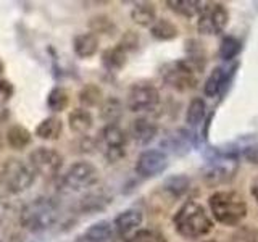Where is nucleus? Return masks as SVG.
<instances>
[{
    "label": "nucleus",
    "instance_id": "nucleus-14",
    "mask_svg": "<svg viewBox=\"0 0 258 242\" xmlns=\"http://www.w3.org/2000/svg\"><path fill=\"white\" fill-rule=\"evenodd\" d=\"M236 70H237V65H234L231 70L223 68V67L215 68L212 73H210V76L207 78L205 84H204V94H205V97L215 99L216 95L223 94L226 84H228L229 81H231L229 76H232Z\"/></svg>",
    "mask_w": 258,
    "mask_h": 242
},
{
    "label": "nucleus",
    "instance_id": "nucleus-7",
    "mask_svg": "<svg viewBox=\"0 0 258 242\" xmlns=\"http://www.w3.org/2000/svg\"><path fill=\"white\" fill-rule=\"evenodd\" d=\"M100 179L99 168H97L91 161L79 160L75 161L63 176V184L64 188H68L70 191L81 192L86 191L89 188H92Z\"/></svg>",
    "mask_w": 258,
    "mask_h": 242
},
{
    "label": "nucleus",
    "instance_id": "nucleus-23",
    "mask_svg": "<svg viewBox=\"0 0 258 242\" xmlns=\"http://www.w3.org/2000/svg\"><path fill=\"white\" fill-rule=\"evenodd\" d=\"M5 139H7V144L10 145L13 150H24L31 144L32 137H31V133L24 126L12 125L7 129Z\"/></svg>",
    "mask_w": 258,
    "mask_h": 242
},
{
    "label": "nucleus",
    "instance_id": "nucleus-27",
    "mask_svg": "<svg viewBox=\"0 0 258 242\" xmlns=\"http://www.w3.org/2000/svg\"><path fill=\"white\" fill-rule=\"evenodd\" d=\"M78 100L83 105V108H92V107H100L103 102V92L99 86L95 84H86L81 87L78 92Z\"/></svg>",
    "mask_w": 258,
    "mask_h": 242
},
{
    "label": "nucleus",
    "instance_id": "nucleus-9",
    "mask_svg": "<svg viewBox=\"0 0 258 242\" xmlns=\"http://www.w3.org/2000/svg\"><path fill=\"white\" fill-rule=\"evenodd\" d=\"M99 141L103 147L105 158L110 163H116L126 155L127 136L123 128L118 125H105L99 134Z\"/></svg>",
    "mask_w": 258,
    "mask_h": 242
},
{
    "label": "nucleus",
    "instance_id": "nucleus-2",
    "mask_svg": "<svg viewBox=\"0 0 258 242\" xmlns=\"http://www.w3.org/2000/svg\"><path fill=\"white\" fill-rule=\"evenodd\" d=\"M215 221L223 226H237L247 216V204L240 194L234 191H216L208 199Z\"/></svg>",
    "mask_w": 258,
    "mask_h": 242
},
{
    "label": "nucleus",
    "instance_id": "nucleus-40",
    "mask_svg": "<svg viewBox=\"0 0 258 242\" xmlns=\"http://www.w3.org/2000/svg\"><path fill=\"white\" fill-rule=\"evenodd\" d=\"M4 68H5V65H4V62H2V60H0V75H2V73H4Z\"/></svg>",
    "mask_w": 258,
    "mask_h": 242
},
{
    "label": "nucleus",
    "instance_id": "nucleus-10",
    "mask_svg": "<svg viewBox=\"0 0 258 242\" xmlns=\"http://www.w3.org/2000/svg\"><path fill=\"white\" fill-rule=\"evenodd\" d=\"M31 168L36 174L44 177H55L63 166V157L58 150L52 147H37L29 153Z\"/></svg>",
    "mask_w": 258,
    "mask_h": 242
},
{
    "label": "nucleus",
    "instance_id": "nucleus-29",
    "mask_svg": "<svg viewBox=\"0 0 258 242\" xmlns=\"http://www.w3.org/2000/svg\"><path fill=\"white\" fill-rule=\"evenodd\" d=\"M70 105V94L64 87L56 86L47 95V108L53 113H61Z\"/></svg>",
    "mask_w": 258,
    "mask_h": 242
},
{
    "label": "nucleus",
    "instance_id": "nucleus-30",
    "mask_svg": "<svg viewBox=\"0 0 258 242\" xmlns=\"http://www.w3.org/2000/svg\"><path fill=\"white\" fill-rule=\"evenodd\" d=\"M110 199L105 197L103 194H89L83 200L79 202V212L86 215H92L97 212H102L108 207Z\"/></svg>",
    "mask_w": 258,
    "mask_h": 242
},
{
    "label": "nucleus",
    "instance_id": "nucleus-5",
    "mask_svg": "<svg viewBox=\"0 0 258 242\" xmlns=\"http://www.w3.org/2000/svg\"><path fill=\"white\" fill-rule=\"evenodd\" d=\"M202 67L197 63L190 62L189 58H184L179 62L166 63L161 68V78L165 83L176 89V91H189V89L196 87L197 84V73H200Z\"/></svg>",
    "mask_w": 258,
    "mask_h": 242
},
{
    "label": "nucleus",
    "instance_id": "nucleus-39",
    "mask_svg": "<svg viewBox=\"0 0 258 242\" xmlns=\"http://www.w3.org/2000/svg\"><path fill=\"white\" fill-rule=\"evenodd\" d=\"M10 242H23V237L20 236V234H13L12 239H10Z\"/></svg>",
    "mask_w": 258,
    "mask_h": 242
},
{
    "label": "nucleus",
    "instance_id": "nucleus-15",
    "mask_svg": "<svg viewBox=\"0 0 258 242\" xmlns=\"http://www.w3.org/2000/svg\"><path fill=\"white\" fill-rule=\"evenodd\" d=\"M158 134V126L152 119L141 116L136 118L129 126V136L137 145H149Z\"/></svg>",
    "mask_w": 258,
    "mask_h": 242
},
{
    "label": "nucleus",
    "instance_id": "nucleus-18",
    "mask_svg": "<svg viewBox=\"0 0 258 242\" xmlns=\"http://www.w3.org/2000/svg\"><path fill=\"white\" fill-rule=\"evenodd\" d=\"M68 126L71 129V133H75L78 136H86L94 126V118L91 115V111L83 107L71 110L68 115Z\"/></svg>",
    "mask_w": 258,
    "mask_h": 242
},
{
    "label": "nucleus",
    "instance_id": "nucleus-34",
    "mask_svg": "<svg viewBox=\"0 0 258 242\" xmlns=\"http://www.w3.org/2000/svg\"><path fill=\"white\" fill-rule=\"evenodd\" d=\"M126 242H166V240L163 234L155 229H139L131 237H127Z\"/></svg>",
    "mask_w": 258,
    "mask_h": 242
},
{
    "label": "nucleus",
    "instance_id": "nucleus-41",
    "mask_svg": "<svg viewBox=\"0 0 258 242\" xmlns=\"http://www.w3.org/2000/svg\"><path fill=\"white\" fill-rule=\"evenodd\" d=\"M196 242H216L213 239H204V240H196Z\"/></svg>",
    "mask_w": 258,
    "mask_h": 242
},
{
    "label": "nucleus",
    "instance_id": "nucleus-36",
    "mask_svg": "<svg viewBox=\"0 0 258 242\" xmlns=\"http://www.w3.org/2000/svg\"><path fill=\"white\" fill-rule=\"evenodd\" d=\"M240 155L244 157L248 163H255L258 165V141H253L247 145H242L240 147Z\"/></svg>",
    "mask_w": 258,
    "mask_h": 242
},
{
    "label": "nucleus",
    "instance_id": "nucleus-11",
    "mask_svg": "<svg viewBox=\"0 0 258 242\" xmlns=\"http://www.w3.org/2000/svg\"><path fill=\"white\" fill-rule=\"evenodd\" d=\"M210 163L202 169V177H204L205 184L216 188V186L228 184L234 179L237 173V160L216 157L210 158Z\"/></svg>",
    "mask_w": 258,
    "mask_h": 242
},
{
    "label": "nucleus",
    "instance_id": "nucleus-22",
    "mask_svg": "<svg viewBox=\"0 0 258 242\" xmlns=\"http://www.w3.org/2000/svg\"><path fill=\"white\" fill-rule=\"evenodd\" d=\"M161 189H163L171 199H181L190 189V179L185 174L168 176L163 181V184H161Z\"/></svg>",
    "mask_w": 258,
    "mask_h": 242
},
{
    "label": "nucleus",
    "instance_id": "nucleus-42",
    "mask_svg": "<svg viewBox=\"0 0 258 242\" xmlns=\"http://www.w3.org/2000/svg\"><path fill=\"white\" fill-rule=\"evenodd\" d=\"M0 223H2V202H0Z\"/></svg>",
    "mask_w": 258,
    "mask_h": 242
},
{
    "label": "nucleus",
    "instance_id": "nucleus-38",
    "mask_svg": "<svg viewBox=\"0 0 258 242\" xmlns=\"http://www.w3.org/2000/svg\"><path fill=\"white\" fill-rule=\"evenodd\" d=\"M250 192H252V196H253V199L258 202V177L252 183V188H250Z\"/></svg>",
    "mask_w": 258,
    "mask_h": 242
},
{
    "label": "nucleus",
    "instance_id": "nucleus-24",
    "mask_svg": "<svg viewBox=\"0 0 258 242\" xmlns=\"http://www.w3.org/2000/svg\"><path fill=\"white\" fill-rule=\"evenodd\" d=\"M126 62H127V53L119 45L107 48V50L102 53V65L111 73L123 70L126 67Z\"/></svg>",
    "mask_w": 258,
    "mask_h": 242
},
{
    "label": "nucleus",
    "instance_id": "nucleus-33",
    "mask_svg": "<svg viewBox=\"0 0 258 242\" xmlns=\"http://www.w3.org/2000/svg\"><path fill=\"white\" fill-rule=\"evenodd\" d=\"M231 242H258V229L253 226L242 224L232 232Z\"/></svg>",
    "mask_w": 258,
    "mask_h": 242
},
{
    "label": "nucleus",
    "instance_id": "nucleus-6",
    "mask_svg": "<svg viewBox=\"0 0 258 242\" xmlns=\"http://www.w3.org/2000/svg\"><path fill=\"white\" fill-rule=\"evenodd\" d=\"M229 21V12L224 4L208 2L204 4L199 13L197 29L204 36H216L226 29Z\"/></svg>",
    "mask_w": 258,
    "mask_h": 242
},
{
    "label": "nucleus",
    "instance_id": "nucleus-26",
    "mask_svg": "<svg viewBox=\"0 0 258 242\" xmlns=\"http://www.w3.org/2000/svg\"><path fill=\"white\" fill-rule=\"evenodd\" d=\"M207 115V103L202 97H194L190 100L187 110H185V125L189 128H197L204 123Z\"/></svg>",
    "mask_w": 258,
    "mask_h": 242
},
{
    "label": "nucleus",
    "instance_id": "nucleus-25",
    "mask_svg": "<svg viewBox=\"0 0 258 242\" xmlns=\"http://www.w3.org/2000/svg\"><path fill=\"white\" fill-rule=\"evenodd\" d=\"M150 34L153 39L166 42V40H173L179 36V29L173 21L166 18H157V21L150 26Z\"/></svg>",
    "mask_w": 258,
    "mask_h": 242
},
{
    "label": "nucleus",
    "instance_id": "nucleus-16",
    "mask_svg": "<svg viewBox=\"0 0 258 242\" xmlns=\"http://www.w3.org/2000/svg\"><path fill=\"white\" fill-rule=\"evenodd\" d=\"M99 36H95L94 32H81L73 39V50L79 56V58H91L97 52H99Z\"/></svg>",
    "mask_w": 258,
    "mask_h": 242
},
{
    "label": "nucleus",
    "instance_id": "nucleus-4",
    "mask_svg": "<svg viewBox=\"0 0 258 242\" xmlns=\"http://www.w3.org/2000/svg\"><path fill=\"white\" fill-rule=\"evenodd\" d=\"M0 181L8 192L21 194L34 184L36 173L28 161H23L21 158H8L2 166Z\"/></svg>",
    "mask_w": 258,
    "mask_h": 242
},
{
    "label": "nucleus",
    "instance_id": "nucleus-12",
    "mask_svg": "<svg viewBox=\"0 0 258 242\" xmlns=\"http://www.w3.org/2000/svg\"><path fill=\"white\" fill-rule=\"evenodd\" d=\"M168 168V155L163 150L149 149L144 150L136 161V173L141 177H155Z\"/></svg>",
    "mask_w": 258,
    "mask_h": 242
},
{
    "label": "nucleus",
    "instance_id": "nucleus-37",
    "mask_svg": "<svg viewBox=\"0 0 258 242\" xmlns=\"http://www.w3.org/2000/svg\"><path fill=\"white\" fill-rule=\"evenodd\" d=\"M12 95H13L12 83H10V81H7V79H0V103L4 105V102H7Z\"/></svg>",
    "mask_w": 258,
    "mask_h": 242
},
{
    "label": "nucleus",
    "instance_id": "nucleus-13",
    "mask_svg": "<svg viewBox=\"0 0 258 242\" xmlns=\"http://www.w3.org/2000/svg\"><path fill=\"white\" fill-rule=\"evenodd\" d=\"M142 221H144V215L141 210L126 208L116 215L115 221H113V229L118 232V236L127 239V237H131L136 231L141 229Z\"/></svg>",
    "mask_w": 258,
    "mask_h": 242
},
{
    "label": "nucleus",
    "instance_id": "nucleus-35",
    "mask_svg": "<svg viewBox=\"0 0 258 242\" xmlns=\"http://www.w3.org/2000/svg\"><path fill=\"white\" fill-rule=\"evenodd\" d=\"M139 42H141L139 34L134 32V31H127L123 34V37H121L118 45L127 53V52H136L137 48H139Z\"/></svg>",
    "mask_w": 258,
    "mask_h": 242
},
{
    "label": "nucleus",
    "instance_id": "nucleus-8",
    "mask_svg": "<svg viewBox=\"0 0 258 242\" xmlns=\"http://www.w3.org/2000/svg\"><path fill=\"white\" fill-rule=\"evenodd\" d=\"M160 103V92L152 83H136L129 87L126 107L133 113L152 111Z\"/></svg>",
    "mask_w": 258,
    "mask_h": 242
},
{
    "label": "nucleus",
    "instance_id": "nucleus-32",
    "mask_svg": "<svg viewBox=\"0 0 258 242\" xmlns=\"http://www.w3.org/2000/svg\"><path fill=\"white\" fill-rule=\"evenodd\" d=\"M89 29H91V32H94V34H108L111 36L113 32L116 31V26L115 23L111 21L110 16L107 15H95L92 16L91 20H89Z\"/></svg>",
    "mask_w": 258,
    "mask_h": 242
},
{
    "label": "nucleus",
    "instance_id": "nucleus-19",
    "mask_svg": "<svg viewBox=\"0 0 258 242\" xmlns=\"http://www.w3.org/2000/svg\"><path fill=\"white\" fill-rule=\"evenodd\" d=\"M99 116L105 125H116L123 116V102L118 97H107L99 107Z\"/></svg>",
    "mask_w": 258,
    "mask_h": 242
},
{
    "label": "nucleus",
    "instance_id": "nucleus-28",
    "mask_svg": "<svg viewBox=\"0 0 258 242\" xmlns=\"http://www.w3.org/2000/svg\"><path fill=\"white\" fill-rule=\"evenodd\" d=\"M166 7L174 13L184 16V18H194V16L200 13L204 4L197 2V0H168Z\"/></svg>",
    "mask_w": 258,
    "mask_h": 242
},
{
    "label": "nucleus",
    "instance_id": "nucleus-20",
    "mask_svg": "<svg viewBox=\"0 0 258 242\" xmlns=\"http://www.w3.org/2000/svg\"><path fill=\"white\" fill-rule=\"evenodd\" d=\"M131 20L142 28H150L157 21V8L152 2H137L131 10Z\"/></svg>",
    "mask_w": 258,
    "mask_h": 242
},
{
    "label": "nucleus",
    "instance_id": "nucleus-31",
    "mask_svg": "<svg viewBox=\"0 0 258 242\" xmlns=\"http://www.w3.org/2000/svg\"><path fill=\"white\" fill-rule=\"evenodd\" d=\"M242 50V42L234 36H224L220 42V56L224 62H231L240 53Z\"/></svg>",
    "mask_w": 258,
    "mask_h": 242
},
{
    "label": "nucleus",
    "instance_id": "nucleus-17",
    "mask_svg": "<svg viewBox=\"0 0 258 242\" xmlns=\"http://www.w3.org/2000/svg\"><path fill=\"white\" fill-rule=\"evenodd\" d=\"M113 236V224L107 220L97 221L79 234L76 242H110Z\"/></svg>",
    "mask_w": 258,
    "mask_h": 242
},
{
    "label": "nucleus",
    "instance_id": "nucleus-1",
    "mask_svg": "<svg viewBox=\"0 0 258 242\" xmlns=\"http://www.w3.org/2000/svg\"><path fill=\"white\" fill-rule=\"evenodd\" d=\"M176 232L184 239L205 237L215 228L213 218L196 200H187L177 208L173 216Z\"/></svg>",
    "mask_w": 258,
    "mask_h": 242
},
{
    "label": "nucleus",
    "instance_id": "nucleus-21",
    "mask_svg": "<svg viewBox=\"0 0 258 242\" xmlns=\"http://www.w3.org/2000/svg\"><path fill=\"white\" fill-rule=\"evenodd\" d=\"M63 123L58 116H47L36 126V136L42 141H56L61 136Z\"/></svg>",
    "mask_w": 258,
    "mask_h": 242
},
{
    "label": "nucleus",
    "instance_id": "nucleus-3",
    "mask_svg": "<svg viewBox=\"0 0 258 242\" xmlns=\"http://www.w3.org/2000/svg\"><path fill=\"white\" fill-rule=\"evenodd\" d=\"M58 218L56 204L48 197H36L21 208L20 224L31 232L45 231L55 224Z\"/></svg>",
    "mask_w": 258,
    "mask_h": 242
}]
</instances>
